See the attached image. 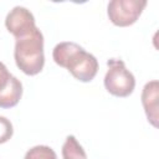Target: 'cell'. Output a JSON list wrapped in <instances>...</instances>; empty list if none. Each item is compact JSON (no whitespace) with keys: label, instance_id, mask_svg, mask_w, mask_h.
<instances>
[{"label":"cell","instance_id":"30bf717a","mask_svg":"<svg viewBox=\"0 0 159 159\" xmlns=\"http://www.w3.org/2000/svg\"><path fill=\"white\" fill-rule=\"evenodd\" d=\"M14 134L12 123L4 116H0V144L6 143Z\"/></svg>","mask_w":159,"mask_h":159},{"label":"cell","instance_id":"277c9868","mask_svg":"<svg viewBox=\"0 0 159 159\" xmlns=\"http://www.w3.org/2000/svg\"><path fill=\"white\" fill-rule=\"evenodd\" d=\"M145 6V0H112L107 5V15L113 25L125 27L137 22Z\"/></svg>","mask_w":159,"mask_h":159},{"label":"cell","instance_id":"8992f818","mask_svg":"<svg viewBox=\"0 0 159 159\" xmlns=\"http://www.w3.org/2000/svg\"><path fill=\"white\" fill-rule=\"evenodd\" d=\"M158 98H159V82L157 80L149 81L144 84L142 91V104L148 122L153 127H158Z\"/></svg>","mask_w":159,"mask_h":159},{"label":"cell","instance_id":"6da1fadb","mask_svg":"<svg viewBox=\"0 0 159 159\" xmlns=\"http://www.w3.org/2000/svg\"><path fill=\"white\" fill-rule=\"evenodd\" d=\"M52 58L56 65L66 68L81 82H91L98 72L97 58L82 46L72 41L57 43L53 47Z\"/></svg>","mask_w":159,"mask_h":159},{"label":"cell","instance_id":"8fae6325","mask_svg":"<svg viewBox=\"0 0 159 159\" xmlns=\"http://www.w3.org/2000/svg\"><path fill=\"white\" fill-rule=\"evenodd\" d=\"M11 76H12V75L9 72L7 67L0 61V91L7 84L9 80L11 78Z\"/></svg>","mask_w":159,"mask_h":159},{"label":"cell","instance_id":"7a4b0ae2","mask_svg":"<svg viewBox=\"0 0 159 159\" xmlns=\"http://www.w3.org/2000/svg\"><path fill=\"white\" fill-rule=\"evenodd\" d=\"M14 58L17 68L27 76L40 73L45 65L43 35L39 27L30 34L15 39Z\"/></svg>","mask_w":159,"mask_h":159},{"label":"cell","instance_id":"ba28073f","mask_svg":"<svg viewBox=\"0 0 159 159\" xmlns=\"http://www.w3.org/2000/svg\"><path fill=\"white\" fill-rule=\"evenodd\" d=\"M62 159H87V154L75 135H67L62 145Z\"/></svg>","mask_w":159,"mask_h":159},{"label":"cell","instance_id":"52a82bcc","mask_svg":"<svg viewBox=\"0 0 159 159\" xmlns=\"http://www.w3.org/2000/svg\"><path fill=\"white\" fill-rule=\"evenodd\" d=\"M22 97V83L15 76H11L7 84L0 91V108L15 107Z\"/></svg>","mask_w":159,"mask_h":159},{"label":"cell","instance_id":"3957f363","mask_svg":"<svg viewBox=\"0 0 159 159\" xmlns=\"http://www.w3.org/2000/svg\"><path fill=\"white\" fill-rule=\"evenodd\" d=\"M107 73L104 76L106 89L116 97H128L135 88L134 75L125 67L120 58H109L107 61Z\"/></svg>","mask_w":159,"mask_h":159},{"label":"cell","instance_id":"9c48e42d","mask_svg":"<svg viewBox=\"0 0 159 159\" xmlns=\"http://www.w3.org/2000/svg\"><path fill=\"white\" fill-rule=\"evenodd\" d=\"M24 159H57V155L48 145H35L26 152Z\"/></svg>","mask_w":159,"mask_h":159},{"label":"cell","instance_id":"5b68a950","mask_svg":"<svg viewBox=\"0 0 159 159\" xmlns=\"http://www.w3.org/2000/svg\"><path fill=\"white\" fill-rule=\"evenodd\" d=\"M5 26L15 39L22 37L37 27L34 14L24 6H15L9 11L5 17Z\"/></svg>","mask_w":159,"mask_h":159}]
</instances>
